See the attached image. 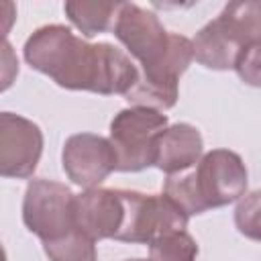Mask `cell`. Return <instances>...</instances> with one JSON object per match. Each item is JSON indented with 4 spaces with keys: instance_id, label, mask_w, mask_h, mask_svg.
<instances>
[{
    "instance_id": "cell-1",
    "label": "cell",
    "mask_w": 261,
    "mask_h": 261,
    "mask_svg": "<svg viewBox=\"0 0 261 261\" xmlns=\"http://www.w3.org/2000/svg\"><path fill=\"white\" fill-rule=\"evenodd\" d=\"M24 61L65 90L122 94L139 82V67L110 43H86L63 24L37 29L22 47Z\"/></svg>"
},
{
    "instance_id": "cell-2",
    "label": "cell",
    "mask_w": 261,
    "mask_h": 261,
    "mask_svg": "<svg viewBox=\"0 0 261 261\" xmlns=\"http://www.w3.org/2000/svg\"><path fill=\"white\" fill-rule=\"evenodd\" d=\"M247 192V167L234 151L212 149L181 171L167 175L163 194L169 196L188 216L202 214L239 202Z\"/></svg>"
},
{
    "instance_id": "cell-3",
    "label": "cell",
    "mask_w": 261,
    "mask_h": 261,
    "mask_svg": "<svg viewBox=\"0 0 261 261\" xmlns=\"http://www.w3.org/2000/svg\"><path fill=\"white\" fill-rule=\"evenodd\" d=\"M167 128V116L159 110L130 106L114 114L110 143L116 153V171H141L155 161V141Z\"/></svg>"
},
{
    "instance_id": "cell-4",
    "label": "cell",
    "mask_w": 261,
    "mask_h": 261,
    "mask_svg": "<svg viewBox=\"0 0 261 261\" xmlns=\"http://www.w3.org/2000/svg\"><path fill=\"white\" fill-rule=\"evenodd\" d=\"M124 200V220L116 241L122 243H151L161 234L186 230L190 216L165 194H143L135 190H120Z\"/></svg>"
},
{
    "instance_id": "cell-5",
    "label": "cell",
    "mask_w": 261,
    "mask_h": 261,
    "mask_svg": "<svg viewBox=\"0 0 261 261\" xmlns=\"http://www.w3.org/2000/svg\"><path fill=\"white\" fill-rule=\"evenodd\" d=\"M75 194L53 179L29 181L22 198V222L43 243L67 234L75 226Z\"/></svg>"
},
{
    "instance_id": "cell-6",
    "label": "cell",
    "mask_w": 261,
    "mask_h": 261,
    "mask_svg": "<svg viewBox=\"0 0 261 261\" xmlns=\"http://www.w3.org/2000/svg\"><path fill=\"white\" fill-rule=\"evenodd\" d=\"M112 31L126 51L139 61L141 69L161 65L173 47V33L165 31L157 14L130 2H120Z\"/></svg>"
},
{
    "instance_id": "cell-7",
    "label": "cell",
    "mask_w": 261,
    "mask_h": 261,
    "mask_svg": "<svg viewBox=\"0 0 261 261\" xmlns=\"http://www.w3.org/2000/svg\"><path fill=\"white\" fill-rule=\"evenodd\" d=\"M194 61V47L192 39L173 33V47L169 57L153 67V69H139V82L126 92L124 100L130 106H143L151 110H169L177 102L179 94V77Z\"/></svg>"
},
{
    "instance_id": "cell-8",
    "label": "cell",
    "mask_w": 261,
    "mask_h": 261,
    "mask_svg": "<svg viewBox=\"0 0 261 261\" xmlns=\"http://www.w3.org/2000/svg\"><path fill=\"white\" fill-rule=\"evenodd\" d=\"M43 153V133L33 120L2 112L0 114V175L27 179L35 173Z\"/></svg>"
},
{
    "instance_id": "cell-9",
    "label": "cell",
    "mask_w": 261,
    "mask_h": 261,
    "mask_svg": "<svg viewBox=\"0 0 261 261\" xmlns=\"http://www.w3.org/2000/svg\"><path fill=\"white\" fill-rule=\"evenodd\" d=\"M116 153L110 139L94 133L71 135L61 151L65 175L80 188H100V184L116 169Z\"/></svg>"
},
{
    "instance_id": "cell-10",
    "label": "cell",
    "mask_w": 261,
    "mask_h": 261,
    "mask_svg": "<svg viewBox=\"0 0 261 261\" xmlns=\"http://www.w3.org/2000/svg\"><path fill=\"white\" fill-rule=\"evenodd\" d=\"M75 226L94 241L116 239L124 220V200L120 190L90 188L75 194Z\"/></svg>"
},
{
    "instance_id": "cell-11",
    "label": "cell",
    "mask_w": 261,
    "mask_h": 261,
    "mask_svg": "<svg viewBox=\"0 0 261 261\" xmlns=\"http://www.w3.org/2000/svg\"><path fill=\"white\" fill-rule=\"evenodd\" d=\"M202 149L204 141L200 130L188 122H177L157 137L153 165L167 175L181 173L202 159Z\"/></svg>"
},
{
    "instance_id": "cell-12",
    "label": "cell",
    "mask_w": 261,
    "mask_h": 261,
    "mask_svg": "<svg viewBox=\"0 0 261 261\" xmlns=\"http://www.w3.org/2000/svg\"><path fill=\"white\" fill-rule=\"evenodd\" d=\"M192 47H194V59L200 65L216 71L234 69L237 59L243 51L237 43L228 39V35L222 31L216 18L206 22L196 33V37L192 39Z\"/></svg>"
},
{
    "instance_id": "cell-13",
    "label": "cell",
    "mask_w": 261,
    "mask_h": 261,
    "mask_svg": "<svg viewBox=\"0 0 261 261\" xmlns=\"http://www.w3.org/2000/svg\"><path fill=\"white\" fill-rule=\"evenodd\" d=\"M222 31L241 49L261 43V0L228 2L216 16Z\"/></svg>"
},
{
    "instance_id": "cell-14",
    "label": "cell",
    "mask_w": 261,
    "mask_h": 261,
    "mask_svg": "<svg viewBox=\"0 0 261 261\" xmlns=\"http://www.w3.org/2000/svg\"><path fill=\"white\" fill-rule=\"evenodd\" d=\"M118 8H120V2H80V0H69V2L63 4V12L69 18V22L88 39L96 37L98 33L108 31L112 18H116Z\"/></svg>"
},
{
    "instance_id": "cell-15",
    "label": "cell",
    "mask_w": 261,
    "mask_h": 261,
    "mask_svg": "<svg viewBox=\"0 0 261 261\" xmlns=\"http://www.w3.org/2000/svg\"><path fill=\"white\" fill-rule=\"evenodd\" d=\"M43 251L49 261H96V241L90 239L80 228L69 230L67 234L45 241Z\"/></svg>"
},
{
    "instance_id": "cell-16",
    "label": "cell",
    "mask_w": 261,
    "mask_h": 261,
    "mask_svg": "<svg viewBox=\"0 0 261 261\" xmlns=\"http://www.w3.org/2000/svg\"><path fill=\"white\" fill-rule=\"evenodd\" d=\"M198 243L186 230H173L149 243L151 261H196Z\"/></svg>"
},
{
    "instance_id": "cell-17",
    "label": "cell",
    "mask_w": 261,
    "mask_h": 261,
    "mask_svg": "<svg viewBox=\"0 0 261 261\" xmlns=\"http://www.w3.org/2000/svg\"><path fill=\"white\" fill-rule=\"evenodd\" d=\"M234 226L243 237L261 241V190L249 192L237 202Z\"/></svg>"
},
{
    "instance_id": "cell-18",
    "label": "cell",
    "mask_w": 261,
    "mask_h": 261,
    "mask_svg": "<svg viewBox=\"0 0 261 261\" xmlns=\"http://www.w3.org/2000/svg\"><path fill=\"white\" fill-rule=\"evenodd\" d=\"M234 71L247 86L261 88V43H253L241 51Z\"/></svg>"
},
{
    "instance_id": "cell-19",
    "label": "cell",
    "mask_w": 261,
    "mask_h": 261,
    "mask_svg": "<svg viewBox=\"0 0 261 261\" xmlns=\"http://www.w3.org/2000/svg\"><path fill=\"white\" fill-rule=\"evenodd\" d=\"M124 261H151V259H124Z\"/></svg>"
}]
</instances>
